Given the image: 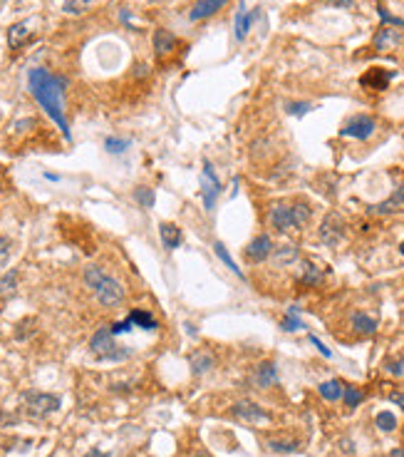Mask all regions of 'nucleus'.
Wrapping results in <instances>:
<instances>
[{"mask_svg":"<svg viewBox=\"0 0 404 457\" xmlns=\"http://www.w3.org/2000/svg\"><path fill=\"white\" fill-rule=\"evenodd\" d=\"M387 373H392V376H402V373H404V361H402V358H397V361H387Z\"/></svg>","mask_w":404,"mask_h":457,"instance_id":"nucleus-37","label":"nucleus"},{"mask_svg":"<svg viewBox=\"0 0 404 457\" xmlns=\"http://www.w3.org/2000/svg\"><path fill=\"white\" fill-rule=\"evenodd\" d=\"M374 422H377V427H379V430H382V432H392L394 427H397V417H394L389 410L377 412V417H374Z\"/></svg>","mask_w":404,"mask_h":457,"instance_id":"nucleus-26","label":"nucleus"},{"mask_svg":"<svg viewBox=\"0 0 404 457\" xmlns=\"http://www.w3.org/2000/svg\"><path fill=\"white\" fill-rule=\"evenodd\" d=\"M159 236H162L164 249L174 251V249H179V246H182V228H179L177 224L164 221L162 226H159Z\"/></svg>","mask_w":404,"mask_h":457,"instance_id":"nucleus-14","label":"nucleus"},{"mask_svg":"<svg viewBox=\"0 0 404 457\" xmlns=\"http://www.w3.org/2000/svg\"><path fill=\"white\" fill-rule=\"evenodd\" d=\"M310 343H313V346H315V348H318V351H320V353H323V356H325V358H333V353H330V348H325V346H323V343H320V340H318V338H315V335H310Z\"/></svg>","mask_w":404,"mask_h":457,"instance_id":"nucleus-39","label":"nucleus"},{"mask_svg":"<svg viewBox=\"0 0 404 457\" xmlns=\"http://www.w3.org/2000/svg\"><path fill=\"white\" fill-rule=\"evenodd\" d=\"M352 325H355V330H357L360 335H372L374 330H377V320L369 318L367 313H355L352 316Z\"/></svg>","mask_w":404,"mask_h":457,"instance_id":"nucleus-23","label":"nucleus"},{"mask_svg":"<svg viewBox=\"0 0 404 457\" xmlns=\"http://www.w3.org/2000/svg\"><path fill=\"white\" fill-rule=\"evenodd\" d=\"M90 348H92V353L100 358V361H114V363H119V361H126V358L131 356V348L119 346V343L114 340V335H112L109 325H105V328H100L95 335H92Z\"/></svg>","mask_w":404,"mask_h":457,"instance_id":"nucleus-4","label":"nucleus"},{"mask_svg":"<svg viewBox=\"0 0 404 457\" xmlns=\"http://www.w3.org/2000/svg\"><path fill=\"white\" fill-rule=\"evenodd\" d=\"M198 182H201V197H203V207H206V212H211L213 207H216V199L218 194H221V182H218L216 172H213L211 164H203L201 169V177H198Z\"/></svg>","mask_w":404,"mask_h":457,"instance_id":"nucleus-7","label":"nucleus"},{"mask_svg":"<svg viewBox=\"0 0 404 457\" xmlns=\"http://www.w3.org/2000/svg\"><path fill=\"white\" fill-rule=\"evenodd\" d=\"M126 318L131 320V325L134 328H142V330H157L159 328V323H157V318H154L149 311H142V308H134L131 311Z\"/></svg>","mask_w":404,"mask_h":457,"instance_id":"nucleus-17","label":"nucleus"},{"mask_svg":"<svg viewBox=\"0 0 404 457\" xmlns=\"http://www.w3.org/2000/svg\"><path fill=\"white\" fill-rule=\"evenodd\" d=\"M345 219L340 216L338 212H330V214H325V219H323V224H320V241L323 244H328V246H338L340 241L345 239Z\"/></svg>","mask_w":404,"mask_h":457,"instance_id":"nucleus-6","label":"nucleus"},{"mask_svg":"<svg viewBox=\"0 0 404 457\" xmlns=\"http://www.w3.org/2000/svg\"><path fill=\"white\" fill-rule=\"evenodd\" d=\"M11 259V241L6 236H0V266H6Z\"/></svg>","mask_w":404,"mask_h":457,"instance_id":"nucleus-35","label":"nucleus"},{"mask_svg":"<svg viewBox=\"0 0 404 457\" xmlns=\"http://www.w3.org/2000/svg\"><path fill=\"white\" fill-rule=\"evenodd\" d=\"M389 400H392L394 405H399L404 410V393H392V395H389Z\"/></svg>","mask_w":404,"mask_h":457,"instance_id":"nucleus-40","label":"nucleus"},{"mask_svg":"<svg viewBox=\"0 0 404 457\" xmlns=\"http://www.w3.org/2000/svg\"><path fill=\"white\" fill-rule=\"evenodd\" d=\"M211 356H194L191 358V368H194V373L196 376H201V373H206L208 368H211Z\"/></svg>","mask_w":404,"mask_h":457,"instance_id":"nucleus-33","label":"nucleus"},{"mask_svg":"<svg viewBox=\"0 0 404 457\" xmlns=\"http://www.w3.org/2000/svg\"><path fill=\"white\" fill-rule=\"evenodd\" d=\"M256 381H258V386H261V388L273 386V383L278 381V373H275V366H273V363H263V366H258Z\"/></svg>","mask_w":404,"mask_h":457,"instance_id":"nucleus-24","label":"nucleus"},{"mask_svg":"<svg viewBox=\"0 0 404 457\" xmlns=\"http://www.w3.org/2000/svg\"><path fill=\"white\" fill-rule=\"evenodd\" d=\"M32 23L30 21H20V23H16V25L8 30V45L13 47V50H18V47H23L28 40H30V35H32Z\"/></svg>","mask_w":404,"mask_h":457,"instance_id":"nucleus-12","label":"nucleus"},{"mask_svg":"<svg viewBox=\"0 0 404 457\" xmlns=\"http://www.w3.org/2000/svg\"><path fill=\"white\" fill-rule=\"evenodd\" d=\"M28 87H30V95L37 100V105L47 112V117L60 127V132L65 134V139L70 142L72 132H70V122H67L65 115V87L67 80L60 75H52V72L35 67L28 75Z\"/></svg>","mask_w":404,"mask_h":457,"instance_id":"nucleus-1","label":"nucleus"},{"mask_svg":"<svg viewBox=\"0 0 404 457\" xmlns=\"http://www.w3.org/2000/svg\"><path fill=\"white\" fill-rule=\"evenodd\" d=\"M223 6H226V0H196V6L191 8L189 18H191V21H203V18H208L216 11H221Z\"/></svg>","mask_w":404,"mask_h":457,"instance_id":"nucleus-15","label":"nucleus"},{"mask_svg":"<svg viewBox=\"0 0 404 457\" xmlns=\"http://www.w3.org/2000/svg\"><path fill=\"white\" fill-rule=\"evenodd\" d=\"M300 284H305V286H318V284H323V279H325V274H323V269H320L318 264H313V261H305L303 266H300Z\"/></svg>","mask_w":404,"mask_h":457,"instance_id":"nucleus-16","label":"nucleus"},{"mask_svg":"<svg viewBox=\"0 0 404 457\" xmlns=\"http://www.w3.org/2000/svg\"><path fill=\"white\" fill-rule=\"evenodd\" d=\"M402 254H404V244H402Z\"/></svg>","mask_w":404,"mask_h":457,"instance_id":"nucleus-44","label":"nucleus"},{"mask_svg":"<svg viewBox=\"0 0 404 457\" xmlns=\"http://www.w3.org/2000/svg\"><path fill=\"white\" fill-rule=\"evenodd\" d=\"M394 72L392 70H384V67H372V70H367L362 77H360V85L364 87V90L369 92H382L389 87V82H392Z\"/></svg>","mask_w":404,"mask_h":457,"instance_id":"nucleus-9","label":"nucleus"},{"mask_svg":"<svg viewBox=\"0 0 404 457\" xmlns=\"http://www.w3.org/2000/svg\"><path fill=\"white\" fill-rule=\"evenodd\" d=\"M23 400H25L28 415H32V417H47V415H52V412L60 410V405H62V400L57 395H50V393H37V391L25 393Z\"/></svg>","mask_w":404,"mask_h":457,"instance_id":"nucleus-5","label":"nucleus"},{"mask_svg":"<svg viewBox=\"0 0 404 457\" xmlns=\"http://www.w3.org/2000/svg\"><path fill=\"white\" fill-rule=\"evenodd\" d=\"M213 249H216V254H218V259H221V261H223V264H226V266H228V269H231V271H233V274H236V276H238V279H243V271H241V269H238V266H236V261H233V259H231V256H228V254H226V249H223V244H213Z\"/></svg>","mask_w":404,"mask_h":457,"instance_id":"nucleus-31","label":"nucleus"},{"mask_svg":"<svg viewBox=\"0 0 404 457\" xmlns=\"http://www.w3.org/2000/svg\"><path fill=\"white\" fill-rule=\"evenodd\" d=\"M92 3H95V0H65L62 11H65L67 16H82V13H85Z\"/></svg>","mask_w":404,"mask_h":457,"instance_id":"nucleus-25","label":"nucleus"},{"mask_svg":"<svg viewBox=\"0 0 404 457\" xmlns=\"http://www.w3.org/2000/svg\"><path fill=\"white\" fill-rule=\"evenodd\" d=\"M268 447H271V450H275V452H295V450H298V445H295V442H278V440H271V442H268Z\"/></svg>","mask_w":404,"mask_h":457,"instance_id":"nucleus-34","label":"nucleus"},{"mask_svg":"<svg viewBox=\"0 0 404 457\" xmlns=\"http://www.w3.org/2000/svg\"><path fill=\"white\" fill-rule=\"evenodd\" d=\"M85 284L92 289L95 299L100 301L105 308H114L124 301V286L117 279L107 276L100 266H87L85 269Z\"/></svg>","mask_w":404,"mask_h":457,"instance_id":"nucleus-2","label":"nucleus"},{"mask_svg":"<svg viewBox=\"0 0 404 457\" xmlns=\"http://www.w3.org/2000/svg\"><path fill=\"white\" fill-rule=\"evenodd\" d=\"M404 204V184H399L397 189H394V194L387 199V202L377 204V207H372L374 214H392V212H399V207Z\"/></svg>","mask_w":404,"mask_h":457,"instance_id":"nucleus-18","label":"nucleus"},{"mask_svg":"<svg viewBox=\"0 0 404 457\" xmlns=\"http://www.w3.org/2000/svg\"><path fill=\"white\" fill-rule=\"evenodd\" d=\"M320 391V395L325 398V400H330V403H338L340 398H343V391H345V386L338 381V378H333V381H325L323 386L318 388Z\"/></svg>","mask_w":404,"mask_h":457,"instance_id":"nucleus-22","label":"nucleus"},{"mask_svg":"<svg viewBox=\"0 0 404 457\" xmlns=\"http://www.w3.org/2000/svg\"><path fill=\"white\" fill-rule=\"evenodd\" d=\"M308 110H313V105H310V102H293V105H288V112L290 115H305V112Z\"/></svg>","mask_w":404,"mask_h":457,"instance_id":"nucleus-36","label":"nucleus"},{"mask_svg":"<svg viewBox=\"0 0 404 457\" xmlns=\"http://www.w3.org/2000/svg\"><path fill=\"white\" fill-rule=\"evenodd\" d=\"M256 18H258V8L256 11H238V16H236V37L238 40H243V37L248 35V30L253 28V23H256Z\"/></svg>","mask_w":404,"mask_h":457,"instance_id":"nucleus-20","label":"nucleus"},{"mask_svg":"<svg viewBox=\"0 0 404 457\" xmlns=\"http://www.w3.org/2000/svg\"><path fill=\"white\" fill-rule=\"evenodd\" d=\"M280 328H283V330H300V328H305L303 320L298 318V308H295V306H290L288 318H285L283 323H280Z\"/></svg>","mask_w":404,"mask_h":457,"instance_id":"nucleus-29","label":"nucleus"},{"mask_svg":"<svg viewBox=\"0 0 404 457\" xmlns=\"http://www.w3.org/2000/svg\"><path fill=\"white\" fill-rule=\"evenodd\" d=\"M310 216H313V209L308 204H275L268 214L271 219V226L288 234V231H303L308 226Z\"/></svg>","mask_w":404,"mask_h":457,"instance_id":"nucleus-3","label":"nucleus"},{"mask_svg":"<svg viewBox=\"0 0 404 457\" xmlns=\"http://www.w3.org/2000/svg\"><path fill=\"white\" fill-rule=\"evenodd\" d=\"M402 42V35H399L397 30H392V28H387V25H382L377 30V35H374V47L377 50H394V47Z\"/></svg>","mask_w":404,"mask_h":457,"instance_id":"nucleus-13","label":"nucleus"},{"mask_svg":"<svg viewBox=\"0 0 404 457\" xmlns=\"http://www.w3.org/2000/svg\"><path fill=\"white\" fill-rule=\"evenodd\" d=\"M343 398H345V405H347V407H357L360 403L364 400L362 391H357V388H345V391H343Z\"/></svg>","mask_w":404,"mask_h":457,"instance_id":"nucleus-32","label":"nucleus"},{"mask_svg":"<svg viewBox=\"0 0 404 457\" xmlns=\"http://www.w3.org/2000/svg\"><path fill=\"white\" fill-rule=\"evenodd\" d=\"M18 286V271H8L3 279H0V296H11Z\"/></svg>","mask_w":404,"mask_h":457,"instance_id":"nucleus-27","label":"nucleus"},{"mask_svg":"<svg viewBox=\"0 0 404 457\" xmlns=\"http://www.w3.org/2000/svg\"><path fill=\"white\" fill-rule=\"evenodd\" d=\"M174 47H177V37H174L172 33H169V30H157V33H154V50H157L159 57L174 52Z\"/></svg>","mask_w":404,"mask_h":457,"instance_id":"nucleus-19","label":"nucleus"},{"mask_svg":"<svg viewBox=\"0 0 404 457\" xmlns=\"http://www.w3.org/2000/svg\"><path fill=\"white\" fill-rule=\"evenodd\" d=\"M389 457H404V450H402V447H397V450L389 452Z\"/></svg>","mask_w":404,"mask_h":457,"instance_id":"nucleus-43","label":"nucleus"},{"mask_svg":"<svg viewBox=\"0 0 404 457\" xmlns=\"http://www.w3.org/2000/svg\"><path fill=\"white\" fill-rule=\"evenodd\" d=\"M134 199L139 202V207L142 209H152V204H154V192L149 187H139V189H134Z\"/></svg>","mask_w":404,"mask_h":457,"instance_id":"nucleus-30","label":"nucleus"},{"mask_svg":"<svg viewBox=\"0 0 404 457\" xmlns=\"http://www.w3.org/2000/svg\"><path fill=\"white\" fill-rule=\"evenodd\" d=\"M333 6H343V8H352V0H330Z\"/></svg>","mask_w":404,"mask_h":457,"instance_id":"nucleus-42","label":"nucleus"},{"mask_svg":"<svg viewBox=\"0 0 404 457\" xmlns=\"http://www.w3.org/2000/svg\"><path fill=\"white\" fill-rule=\"evenodd\" d=\"M105 149L109 154H121L129 149V139H119V137H107L105 139Z\"/></svg>","mask_w":404,"mask_h":457,"instance_id":"nucleus-28","label":"nucleus"},{"mask_svg":"<svg viewBox=\"0 0 404 457\" xmlns=\"http://www.w3.org/2000/svg\"><path fill=\"white\" fill-rule=\"evenodd\" d=\"M379 16H382V21L384 23H389V25H397V28H404V21H399V18H394V16H389L384 8H379Z\"/></svg>","mask_w":404,"mask_h":457,"instance_id":"nucleus-38","label":"nucleus"},{"mask_svg":"<svg viewBox=\"0 0 404 457\" xmlns=\"http://www.w3.org/2000/svg\"><path fill=\"white\" fill-rule=\"evenodd\" d=\"M152 3H159V0H152Z\"/></svg>","mask_w":404,"mask_h":457,"instance_id":"nucleus-45","label":"nucleus"},{"mask_svg":"<svg viewBox=\"0 0 404 457\" xmlns=\"http://www.w3.org/2000/svg\"><path fill=\"white\" fill-rule=\"evenodd\" d=\"M233 415H236L238 420H243V422H251V425H261V422L271 420V415H268L261 405H256V403H248V400L236 403V405H233Z\"/></svg>","mask_w":404,"mask_h":457,"instance_id":"nucleus-10","label":"nucleus"},{"mask_svg":"<svg viewBox=\"0 0 404 457\" xmlns=\"http://www.w3.org/2000/svg\"><path fill=\"white\" fill-rule=\"evenodd\" d=\"M374 120L367 117V115H355V117H350L347 122L343 125V129H340V134L343 137H352V139H360V142H364V139H369L374 134Z\"/></svg>","mask_w":404,"mask_h":457,"instance_id":"nucleus-8","label":"nucleus"},{"mask_svg":"<svg viewBox=\"0 0 404 457\" xmlns=\"http://www.w3.org/2000/svg\"><path fill=\"white\" fill-rule=\"evenodd\" d=\"M271 254H273V241H271L268 234L256 236L246 249V259L251 261V264H261V261H266Z\"/></svg>","mask_w":404,"mask_h":457,"instance_id":"nucleus-11","label":"nucleus"},{"mask_svg":"<svg viewBox=\"0 0 404 457\" xmlns=\"http://www.w3.org/2000/svg\"><path fill=\"white\" fill-rule=\"evenodd\" d=\"M85 457H112V455H109V452H102L100 447H92V450L87 452Z\"/></svg>","mask_w":404,"mask_h":457,"instance_id":"nucleus-41","label":"nucleus"},{"mask_svg":"<svg viewBox=\"0 0 404 457\" xmlns=\"http://www.w3.org/2000/svg\"><path fill=\"white\" fill-rule=\"evenodd\" d=\"M273 261H275V266H293L295 261H298V249H295L293 244L280 246V249L273 251Z\"/></svg>","mask_w":404,"mask_h":457,"instance_id":"nucleus-21","label":"nucleus"}]
</instances>
